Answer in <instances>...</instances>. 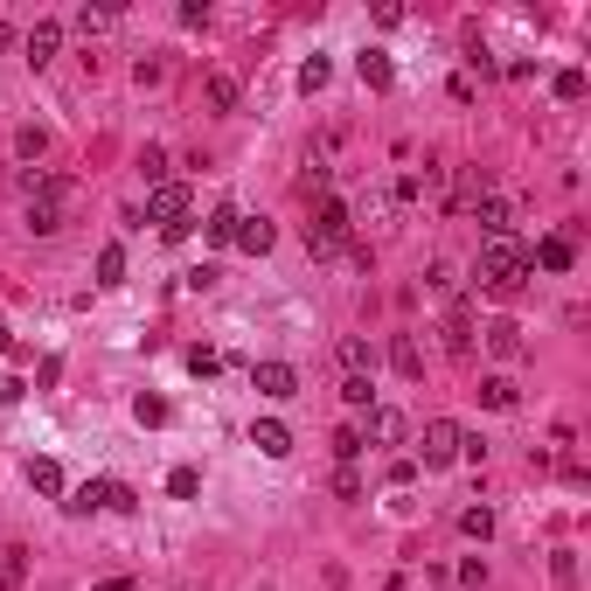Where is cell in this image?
Masks as SVG:
<instances>
[{
    "instance_id": "obj_1",
    "label": "cell",
    "mask_w": 591,
    "mask_h": 591,
    "mask_svg": "<svg viewBox=\"0 0 591 591\" xmlns=\"http://www.w3.org/2000/svg\"><path fill=\"white\" fill-rule=\"evenodd\" d=\"M529 272H536V265H529V251H522L515 237H487V244H480V286L494 299H515Z\"/></svg>"
},
{
    "instance_id": "obj_2",
    "label": "cell",
    "mask_w": 591,
    "mask_h": 591,
    "mask_svg": "<svg viewBox=\"0 0 591 591\" xmlns=\"http://www.w3.org/2000/svg\"><path fill=\"white\" fill-rule=\"evenodd\" d=\"M341 244H348V202L320 195V202H313V223H306V251H313V258H334Z\"/></svg>"
},
{
    "instance_id": "obj_3",
    "label": "cell",
    "mask_w": 591,
    "mask_h": 591,
    "mask_svg": "<svg viewBox=\"0 0 591 591\" xmlns=\"http://www.w3.org/2000/svg\"><path fill=\"white\" fill-rule=\"evenodd\" d=\"M188 216H195V195L181 181H160L147 195V223H160V237H188Z\"/></svg>"
},
{
    "instance_id": "obj_4",
    "label": "cell",
    "mask_w": 591,
    "mask_h": 591,
    "mask_svg": "<svg viewBox=\"0 0 591 591\" xmlns=\"http://www.w3.org/2000/svg\"><path fill=\"white\" fill-rule=\"evenodd\" d=\"M459 439H466V432H459L452 418H432V425H425V439H418L425 466H452V459H459Z\"/></svg>"
},
{
    "instance_id": "obj_5",
    "label": "cell",
    "mask_w": 591,
    "mask_h": 591,
    "mask_svg": "<svg viewBox=\"0 0 591 591\" xmlns=\"http://www.w3.org/2000/svg\"><path fill=\"white\" fill-rule=\"evenodd\" d=\"M251 390H258V397H272V404H286V397L299 390L293 362H258V369H251Z\"/></svg>"
},
{
    "instance_id": "obj_6",
    "label": "cell",
    "mask_w": 591,
    "mask_h": 591,
    "mask_svg": "<svg viewBox=\"0 0 591 591\" xmlns=\"http://www.w3.org/2000/svg\"><path fill=\"white\" fill-rule=\"evenodd\" d=\"M21 49H28V63L42 70V63H56L63 56V21H35L28 35H21Z\"/></svg>"
},
{
    "instance_id": "obj_7",
    "label": "cell",
    "mask_w": 591,
    "mask_h": 591,
    "mask_svg": "<svg viewBox=\"0 0 591 591\" xmlns=\"http://www.w3.org/2000/svg\"><path fill=\"white\" fill-rule=\"evenodd\" d=\"M480 334H487V355H494V362H522V355H529V341H522L515 320H487Z\"/></svg>"
},
{
    "instance_id": "obj_8",
    "label": "cell",
    "mask_w": 591,
    "mask_h": 591,
    "mask_svg": "<svg viewBox=\"0 0 591 591\" xmlns=\"http://www.w3.org/2000/svg\"><path fill=\"white\" fill-rule=\"evenodd\" d=\"M355 77H362L369 91H390V84H397V63H390L383 49H362V56H355Z\"/></svg>"
},
{
    "instance_id": "obj_9",
    "label": "cell",
    "mask_w": 591,
    "mask_h": 591,
    "mask_svg": "<svg viewBox=\"0 0 591 591\" xmlns=\"http://www.w3.org/2000/svg\"><path fill=\"white\" fill-rule=\"evenodd\" d=\"M473 223H480L487 237H508V223H515V209H508L501 195H473Z\"/></svg>"
},
{
    "instance_id": "obj_10",
    "label": "cell",
    "mask_w": 591,
    "mask_h": 591,
    "mask_svg": "<svg viewBox=\"0 0 591 591\" xmlns=\"http://www.w3.org/2000/svg\"><path fill=\"white\" fill-rule=\"evenodd\" d=\"M529 265H543V272H571V265H578V244H571V237H543V244L529 251Z\"/></svg>"
},
{
    "instance_id": "obj_11",
    "label": "cell",
    "mask_w": 591,
    "mask_h": 591,
    "mask_svg": "<svg viewBox=\"0 0 591 591\" xmlns=\"http://www.w3.org/2000/svg\"><path fill=\"white\" fill-rule=\"evenodd\" d=\"M369 432H376L383 445H404L411 439V418H404L397 404H376V411H369Z\"/></svg>"
},
{
    "instance_id": "obj_12",
    "label": "cell",
    "mask_w": 591,
    "mask_h": 591,
    "mask_svg": "<svg viewBox=\"0 0 591 591\" xmlns=\"http://www.w3.org/2000/svg\"><path fill=\"white\" fill-rule=\"evenodd\" d=\"M251 445H258L265 459H286V452H293V432H286L279 418H258V425H251Z\"/></svg>"
},
{
    "instance_id": "obj_13",
    "label": "cell",
    "mask_w": 591,
    "mask_h": 591,
    "mask_svg": "<svg viewBox=\"0 0 591 591\" xmlns=\"http://www.w3.org/2000/svg\"><path fill=\"white\" fill-rule=\"evenodd\" d=\"M28 230H35V237H56V230H63V195H35V202H28Z\"/></svg>"
},
{
    "instance_id": "obj_14",
    "label": "cell",
    "mask_w": 591,
    "mask_h": 591,
    "mask_svg": "<svg viewBox=\"0 0 591 591\" xmlns=\"http://www.w3.org/2000/svg\"><path fill=\"white\" fill-rule=\"evenodd\" d=\"M237 244H244V251H251V258H265V251H272V244H279V230H272V223H265V216H237Z\"/></svg>"
},
{
    "instance_id": "obj_15",
    "label": "cell",
    "mask_w": 591,
    "mask_h": 591,
    "mask_svg": "<svg viewBox=\"0 0 591 591\" xmlns=\"http://www.w3.org/2000/svg\"><path fill=\"white\" fill-rule=\"evenodd\" d=\"M390 369H397L404 383H418V376H425V348H418L411 334H397V341H390Z\"/></svg>"
},
{
    "instance_id": "obj_16",
    "label": "cell",
    "mask_w": 591,
    "mask_h": 591,
    "mask_svg": "<svg viewBox=\"0 0 591 591\" xmlns=\"http://www.w3.org/2000/svg\"><path fill=\"white\" fill-rule=\"evenodd\" d=\"M28 487H35L42 501H56V494H63V466H56V459H28Z\"/></svg>"
},
{
    "instance_id": "obj_17",
    "label": "cell",
    "mask_w": 591,
    "mask_h": 591,
    "mask_svg": "<svg viewBox=\"0 0 591 591\" xmlns=\"http://www.w3.org/2000/svg\"><path fill=\"white\" fill-rule=\"evenodd\" d=\"M341 404L348 411H376V383L369 376H341Z\"/></svg>"
},
{
    "instance_id": "obj_18",
    "label": "cell",
    "mask_w": 591,
    "mask_h": 591,
    "mask_svg": "<svg viewBox=\"0 0 591 591\" xmlns=\"http://www.w3.org/2000/svg\"><path fill=\"white\" fill-rule=\"evenodd\" d=\"M459 536L487 543V536H494V508H487V501H480V508H459Z\"/></svg>"
},
{
    "instance_id": "obj_19",
    "label": "cell",
    "mask_w": 591,
    "mask_h": 591,
    "mask_svg": "<svg viewBox=\"0 0 591 591\" xmlns=\"http://www.w3.org/2000/svg\"><path fill=\"white\" fill-rule=\"evenodd\" d=\"M327 77H334V63H327V56H306V63H299V91H306V98H313V91H327Z\"/></svg>"
},
{
    "instance_id": "obj_20",
    "label": "cell",
    "mask_w": 591,
    "mask_h": 591,
    "mask_svg": "<svg viewBox=\"0 0 591 591\" xmlns=\"http://www.w3.org/2000/svg\"><path fill=\"white\" fill-rule=\"evenodd\" d=\"M202 230H209V244H237V209H230V202H223V209H209V223H202Z\"/></svg>"
},
{
    "instance_id": "obj_21",
    "label": "cell",
    "mask_w": 591,
    "mask_h": 591,
    "mask_svg": "<svg viewBox=\"0 0 591 591\" xmlns=\"http://www.w3.org/2000/svg\"><path fill=\"white\" fill-rule=\"evenodd\" d=\"M126 279V244H105L98 251V286H119Z\"/></svg>"
},
{
    "instance_id": "obj_22",
    "label": "cell",
    "mask_w": 591,
    "mask_h": 591,
    "mask_svg": "<svg viewBox=\"0 0 591 591\" xmlns=\"http://www.w3.org/2000/svg\"><path fill=\"white\" fill-rule=\"evenodd\" d=\"M341 369L348 376H369V341L362 334H341Z\"/></svg>"
},
{
    "instance_id": "obj_23",
    "label": "cell",
    "mask_w": 591,
    "mask_h": 591,
    "mask_svg": "<svg viewBox=\"0 0 591 591\" xmlns=\"http://www.w3.org/2000/svg\"><path fill=\"white\" fill-rule=\"evenodd\" d=\"M480 404H487V411H515V383H508V376H487V383H480Z\"/></svg>"
},
{
    "instance_id": "obj_24",
    "label": "cell",
    "mask_w": 591,
    "mask_h": 591,
    "mask_svg": "<svg viewBox=\"0 0 591 591\" xmlns=\"http://www.w3.org/2000/svg\"><path fill=\"white\" fill-rule=\"evenodd\" d=\"M167 494H174V501H195V494H202V473H195V466H174V473H167Z\"/></svg>"
},
{
    "instance_id": "obj_25",
    "label": "cell",
    "mask_w": 591,
    "mask_h": 591,
    "mask_svg": "<svg viewBox=\"0 0 591 591\" xmlns=\"http://www.w3.org/2000/svg\"><path fill=\"white\" fill-rule=\"evenodd\" d=\"M63 508H70V515H91V508H105V480H84V487H77Z\"/></svg>"
},
{
    "instance_id": "obj_26",
    "label": "cell",
    "mask_w": 591,
    "mask_h": 591,
    "mask_svg": "<svg viewBox=\"0 0 591 591\" xmlns=\"http://www.w3.org/2000/svg\"><path fill=\"white\" fill-rule=\"evenodd\" d=\"M334 459H341V466L362 459V425H341V432H334Z\"/></svg>"
},
{
    "instance_id": "obj_27",
    "label": "cell",
    "mask_w": 591,
    "mask_h": 591,
    "mask_svg": "<svg viewBox=\"0 0 591 591\" xmlns=\"http://www.w3.org/2000/svg\"><path fill=\"white\" fill-rule=\"evenodd\" d=\"M14 153H21V160H42V153H49V133H42V126H21V133H14Z\"/></svg>"
},
{
    "instance_id": "obj_28",
    "label": "cell",
    "mask_w": 591,
    "mask_h": 591,
    "mask_svg": "<svg viewBox=\"0 0 591 591\" xmlns=\"http://www.w3.org/2000/svg\"><path fill=\"white\" fill-rule=\"evenodd\" d=\"M445 348H452V355H466V348H473V320H466V313H452V320H445Z\"/></svg>"
},
{
    "instance_id": "obj_29",
    "label": "cell",
    "mask_w": 591,
    "mask_h": 591,
    "mask_svg": "<svg viewBox=\"0 0 591 591\" xmlns=\"http://www.w3.org/2000/svg\"><path fill=\"white\" fill-rule=\"evenodd\" d=\"M105 508H119V515H133V508H140V494H133L126 480H105Z\"/></svg>"
},
{
    "instance_id": "obj_30",
    "label": "cell",
    "mask_w": 591,
    "mask_h": 591,
    "mask_svg": "<svg viewBox=\"0 0 591 591\" xmlns=\"http://www.w3.org/2000/svg\"><path fill=\"white\" fill-rule=\"evenodd\" d=\"M14 585H21V550L0 543V591H14Z\"/></svg>"
},
{
    "instance_id": "obj_31",
    "label": "cell",
    "mask_w": 591,
    "mask_h": 591,
    "mask_svg": "<svg viewBox=\"0 0 591 591\" xmlns=\"http://www.w3.org/2000/svg\"><path fill=\"white\" fill-rule=\"evenodd\" d=\"M112 21H119V14H112V7H84V14H77V28H84V35H105V28H112Z\"/></svg>"
},
{
    "instance_id": "obj_32",
    "label": "cell",
    "mask_w": 591,
    "mask_h": 591,
    "mask_svg": "<svg viewBox=\"0 0 591 591\" xmlns=\"http://www.w3.org/2000/svg\"><path fill=\"white\" fill-rule=\"evenodd\" d=\"M557 98L578 105V98H585V70H557Z\"/></svg>"
},
{
    "instance_id": "obj_33",
    "label": "cell",
    "mask_w": 591,
    "mask_h": 591,
    "mask_svg": "<svg viewBox=\"0 0 591 591\" xmlns=\"http://www.w3.org/2000/svg\"><path fill=\"white\" fill-rule=\"evenodd\" d=\"M209 105L230 112V105H237V77H209Z\"/></svg>"
},
{
    "instance_id": "obj_34",
    "label": "cell",
    "mask_w": 591,
    "mask_h": 591,
    "mask_svg": "<svg viewBox=\"0 0 591 591\" xmlns=\"http://www.w3.org/2000/svg\"><path fill=\"white\" fill-rule=\"evenodd\" d=\"M140 174H147V188H160V181H167V153L147 147V153H140Z\"/></svg>"
},
{
    "instance_id": "obj_35",
    "label": "cell",
    "mask_w": 591,
    "mask_h": 591,
    "mask_svg": "<svg viewBox=\"0 0 591 591\" xmlns=\"http://www.w3.org/2000/svg\"><path fill=\"white\" fill-rule=\"evenodd\" d=\"M550 578H557V585H578V557L557 550V557H550Z\"/></svg>"
},
{
    "instance_id": "obj_36",
    "label": "cell",
    "mask_w": 591,
    "mask_h": 591,
    "mask_svg": "<svg viewBox=\"0 0 591 591\" xmlns=\"http://www.w3.org/2000/svg\"><path fill=\"white\" fill-rule=\"evenodd\" d=\"M133 418H140V425H167V404H160V397H140Z\"/></svg>"
},
{
    "instance_id": "obj_37",
    "label": "cell",
    "mask_w": 591,
    "mask_h": 591,
    "mask_svg": "<svg viewBox=\"0 0 591 591\" xmlns=\"http://www.w3.org/2000/svg\"><path fill=\"white\" fill-rule=\"evenodd\" d=\"M334 494H341V501H362V480H355V466H341V473H334Z\"/></svg>"
},
{
    "instance_id": "obj_38",
    "label": "cell",
    "mask_w": 591,
    "mask_h": 591,
    "mask_svg": "<svg viewBox=\"0 0 591 591\" xmlns=\"http://www.w3.org/2000/svg\"><path fill=\"white\" fill-rule=\"evenodd\" d=\"M459 585L480 591V585H487V564H480V557H466V564H459Z\"/></svg>"
},
{
    "instance_id": "obj_39",
    "label": "cell",
    "mask_w": 591,
    "mask_h": 591,
    "mask_svg": "<svg viewBox=\"0 0 591 591\" xmlns=\"http://www.w3.org/2000/svg\"><path fill=\"white\" fill-rule=\"evenodd\" d=\"M432 293H445V299L459 293V272H452V265H432Z\"/></svg>"
},
{
    "instance_id": "obj_40",
    "label": "cell",
    "mask_w": 591,
    "mask_h": 591,
    "mask_svg": "<svg viewBox=\"0 0 591 591\" xmlns=\"http://www.w3.org/2000/svg\"><path fill=\"white\" fill-rule=\"evenodd\" d=\"M188 369L195 376H216V348H188Z\"/></svg>"
},
{
    "instance_id": "obj_41",
    "label": "cell",
    "mask_w": 591,
    "mask_h": 591,
    "mask_svg": "<svg viewBox=\"0 0 591 591\" xmlns=\"http://www.w3.org/2000/svg\"><path fill=\"white\" fill-rule=\"evenodd\" d=\"M98 591H133V578H105V585H98Z\"/></svg>"
},
{
    "instance_id": "obj_42",
    "label": "cell",
    "mask_w": 591,
    "mask_h": 591,
    "mask_svg": "<svg viewBox=\"0 0 591 591\" xmlns=\"http://www.w3.org/2000/svg\"><path fill=\"white\" fill-rule=\"evenodd\" d=\"M0 49H14V28H7V21H0Z\"/></svg>"
}]
</instances>
